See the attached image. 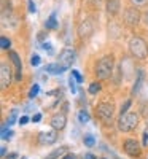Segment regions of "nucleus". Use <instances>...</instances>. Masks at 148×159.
<instances>
[{
  "mask_svg": "<svg viewBox=\"0 0 148 159\" xmlns=\"http://www.w3.org/2000/svg\"><path fill=\"white\" fill-rule=\"evenodd\" d=\"M129 51L132 52L134 57L145 59L148 56V45L145 43V40H142L140 37H132L129 40Z\"/></svg>",
  "mask_w": 148,
  "mask_h": 159,
  "instance_id": "nucleus-1",
  "label": "nucleus"
},
{
  "mask_svg": "<svg viewBox=\"0 0 148 159\" xmlns=\"http://www.w3.org/2000/svg\"><path fill=\"white\" fill-rule=\"evenodd\" d=\"M137 124H139V116L132 111H127L124 115H121L119 123H118V129L121 132H131L137 127Z\"/></svg>",
  "mask_w": 148,
  "mask_h": 159,
  "instance_id": "nucleus-2",
  "label": "nucleus"
},
{
  "mask_svg": "<svg viewBox=\"0 0 148 159\" xmlns=\"http://www.w3.org/2000/svg\"><path fill=\"white\" fill-rule=\"evenodd\" d=\"M113 72V57L112 56H105L99 61L97 69H96V75L99 80H107L112 76Z\"/></svg>",
  "mask_w": 148,
  "mask_h": 159,
  "instance_id": "nucleus-3",
  "label": "nucleus"
},
{
  "mask_svg": "<svg viewBox=\"0 0 148 159\" xmlns=\"http://www.w3.org/2000/svg\"><path fill=\"white\" fill-rule=\"evenodd\" d=\"M97 116L102 119V121L105 123H110L112 121V118H113V113H115V105L112 102H102L97 105Z\"/></svg>",
  "mask_w": 148,
  "mask_h": 159,
  "instance_id": "nucleus-4",
  "label": "nucleus"
},
{
  "mask_svg": "<svg viewBox=\"0 0 148 159\" xmlns=\"http://www.w3.org/2000/svg\"><path fill=\"white\" fill-rule=\"evenodd\" d=\"M75 51L73 49H70V48H65V49H62L61 51V54H59V62L58 64H61L62 67L67 70V69H70L72 67V64L75 62Z\"/></svg>",
  "mask_w": 148,
  "mask_h": 159,
  "instance_id": "nucleus-5",
  "label": "nucleus"
},
{
  "mask_svg": "<svg viewBox=\"0 0 148 159\" xmlns=\"http://www.w3.org/2000/svg\"><path fill=\"white\" fill-rule=\"evenodd\" d=\"M92 32H94V21H92V18H86V19H83L81 22H80V25H78L80 38H89L92 35Z\"/></svg>",
  "mask_w": 148,
  "mask_h": 159,
  "instance_id": "nucleus-6",
  "label": "nucleus"
},
{
  "mask_svg": "<svg viewBox=\"0 0 148 159\" xmlns=\"http://www.w3.org/2000/svg\"><path fill=\"white\" fill-rule=\"evenodd\" d=\"M10 83H11L10 65L7 62H2V65H0V84H2V88H8Z\"/></svg>",
  "mask_w": 148,
  "mask_h": 159,
  "instance_id": "nucleus-7",
  "label": "nucleus"
},
{
  "mask_svg": "<svg viewBox=\"0 0 148 159\" xmlns=\"http://www.w3.org/2000/svg\"><path fill=\"white\" fill-rule=\"evenodd\" d=\"M49 124H51L53 129L62 130V129L65 127V124H67V116H65V113H58V115H54V116L51 118Z\"/></svg>",
  "mask_w": 148,
  "mask_h": 159,
  "instance_id": "nucleus-8",
  "label": "nucleus"
},
{
  "mask_svg": "<svg viewBox=\"0 0 148 159\" xmlns=\"http://www.w3.org/2000/svg\"><path fill=\"white\" fill-rule=\"evenodd\" d=\"M124 21L129 24V25H134V24H137L139 21H140V13H139V10L137 8H127L126 11H124Z\"/></svg>",
  "mask_w": 148,
  "mask_h": 159,
  "instance_id": "nucleus-9",
  "label": "nucleus"
},
{
  "mask_svg": "<svg viewBox=\"0 0 148 159\" xmlns=\"http://www.w3.org/2000/svg\"><path fill=\"white\" fill-rule=\"evenodd\" d=\"M124 151L129 154V156H139L140 154V147H139V143L136 140H126L124 142Z\"/></svg>",
  "mask_w": 148,
  "mask_h": 159,
  "instance_id": "nucleus-10",
  "label": "nucleus"
},
{
  "mask_svg": "<svg viewBox=\"0 0 148 159\" xmlns=\"http://www.w3.org/2000/svg\"><path fill=\"white\" fill-rule=\"evenodd\" d=\"M58 140V134L54 130H49V132H42V134L38 135V142L42 145H53Z\"/></svg>",
  "mask_w": 148,
  "mask_h": 159,
  "instance_id": "nucleus-11",
  "label": "nucleus"
},
{
  "mask_svg": "<svg viewBox=\"0 0 148 159\" xmlns=\"http://www.w3.org/2000/svg\"><path fill=\"white\" fill-rule=\"evenodd\" d=\"M10 59L13 62V65H15V69H16V80H21L22 78V64H21V57L18 52L15 51H11L10 52Z\"/></svg>",
  "mask_w": 148,
  "mask_h": 159,
  "instance_id": "nucleus-12",
  "label": "nucleus"
},
{
  "mask_svg": "<svg viewBox=\"0 0 148 159\" xmlns=\"http://www.w3.org/2000/svg\"><path fill=\"white\" fill-rule=\"evenodd\" d=\"M45 72L53 73V75H61L62 72H65V69L62 67L61 64H48L46 67H45Z\"/></svg>",
  "mask_w": 148,
  "mask_h": 159,
  "instance_id": "nucleus-13",
  "label": "nucleus"
},
{
  "mask_svg": "<svg viewBox=\"0 0 148 159\" xmlns=\"http://www.w3.org/2000/svg\"><path fill=\"white\" fill-rule=\"evenodd\" d=\"M118 10H119L118 0H109V2H107V11H109V15H116Z\"/></svg>",
  "mask_w": 148,
  "mask_h": 159,
  "instance_id": "nucleus-14",
  "label": "nucleus"
},
{
  "mask_svg": "<svg viewBox=\"0 0 148 159\" xmlns=\"http://www.w3.org/2000/svg\"><path fill=\"white\" fill-rule=\"evenodd\" d=\"M78 121L81 123V124H86V123L89 121V113L85 111V110H81V111L78 113Z\"/></svg>",
  "mask_w": 148,
  "mask_h": 159,
  "instance_id": "nucleus-15",
  "label": "nucleus"
},
{
  "mask_svg": "<svg viewBox=\"0 0 148 159\" xmlns=\"http://www.w3.org/2000/svg\"><path fill=\"white\" fill-rule=\"evenodd\" d=\"M8 127H10V126H8L7 123H5V126L2 127V139H3V140H8V139H11V135H13V132H11Z\"/></svg>",
  "mask_w": 148,
  "mask_h": 159,
  "instance_id": "nucleus-16",
  "label": "nucleus"
},
{
  "mask_svg": "<svg viewBox=\"0 0 148 159\" xmlns=\"http://www.w3.org/2000/svg\"><path fill=\"white\" fill-rule=\"evenodd\" d=\"M46 27H48V29H56V27H58L56 15H51V16H49V19L46 21Z\"/></svg>",
  "mask_w": 148,
  "mask_h": 159,
  "instance_id": "nucleus-17",
  "label": "nucleus"
},
{
  "mask_svg": "<svg viewBox=\"0 0 148 159\" xmlns=\"http://www.w3.org/2000/svg\"><path fill=\"white\" fill-rule=\"evenodd\" d=\"M142 81H143V72H142V70H139V80L136 81V86H134L132 92H137V91L140 89V86H142Z\"/></svg>",
  "mask_w": 148,
  "mask_h": 159,
  "instance_id": "nucleus-18",
  "label": "nucleus"
},
{
  "mask_svg": "<svg viewBox=\"0 0 148 159\" xmlns=\"http://www.w3.org/2000/svg\"><path fill=\"white\" fill-rule=\"evenodd\" d=\"M10 46H11V42H10L7 37H2V38H0V48H2L3 51H7Z\"/></svg>",
  "mask_w": 148,
  "mask_h": 159,
  "instance_id": "nucleus-19",
  "label": "nucleus"
},
{
  "mask_svg": "<svg viewBox=\"0 0 148 159\" xmlns=\"http://www.w3.org/2000/svg\"><path fill=\"white\" fill-rule=\"evenodd\" d=\"M64 150H65V148H59V150H56V151H53V153H51V154H48L45 159H58V157L64 153Z\"/></svg>",
  "mask_w": 148,
  "mask_h": 159,
  "instance_id": "nucleus-20",
  "label": "nucleus"
},
{
  "mask_svg": "<svg viewBox=\"0 0 148 159\" xmlns=\"http://www.w3.org/2000/svg\"><path fill=\"white\" fill-rule=\"evenodd\" d=\"M83 142H85V145H86V147H94V145H96V139H94L92 135H86L85 139H83Z\"/></svg>",
  "mask_w": 148,
  "mask_h": 159,
  "instance_id": "nucleus-21",
  "label": "nucleus"
},
{
  "mask_svg": "<svg viewBox=\"0 0 148 159\" xmlns=\"http://www.w3.org/2000/svg\"><path fill=\"white\" fill-rule=\"evenodd\" d=\"M69 84H70L72 94H73V92H76V78H75L73 75H70V78H69Z\"/></svg>",
  "mask_w": 148,
  "mask_h": 159,
  "instance_id": "nucleus-22",
  "label": "nucleus"
},
{
  "mask_svg": "<svg viewBox=\"0 0 148 159\" xmlns=\"http://www.w3.org/2000/svg\"><path fill=\"white\" fill-rule=\"evenodd\" d=\"M16 116H18V110H11V115H10V118L7 119V124H8V126H11L13 123L16 121Z\"/></svg>",
  "mask_w": 148,
  "mask_h": 159,
  "instance_id": "nucleus-23",
  "label": "nucleus"
},
{
  "mask_svg": "<svg viewBox=\"0 0 148 159\" xmlns=\"http://www.w3.org/2000/svg\"><path fill=\"white\" fill-rule=\"evenodd\" d=\"M99 91H100V83H92L89 86V94H97Z\"/></svg>",
  "mask_w": 148,
  "mask_h": 159,
  "instance_id": "nucleus-24",
  "label": "nucleus"
},
{
  "mask_svg": "<svg viewBox=\"0 0 148 159\" xmlns=\"http://www.w3.org/2000/svg\"><path fill=\"white\" fill-rule=\"evenodd\" d=\"M38 91H40V86H38V84H34V86L30 88V91H29V99H34V97L38 94Z\"/></svg>",
  "mask_w": 148,
  "mask_h": 159,
  "instance_id": "nucleus-25",
  "label": "nucleus"
},
{
  "mask_svg": "<svg viewBox=\"0 0 148 159\" xmlns=\"http://www.w3.org/2000/svg\"><path fill=\"white\" fill-rule=\"evenodd\" d=\"M30 64L34 65V67H37V65L40 64V56H38V54H34V56L30 57Z\"/></svg>",
  "mask_w": 148,
  "mask_h": 159,
  "instance_id": "nucleus-26",
  "label": "nucleus"
},
{
  "mask_svg": "<svg viewBox=\"0 0 148 159\" xmlns=\"http://www.w3.org/2000/svg\"><path fill=\"white\" fill-rule=\"evenodd\" d=\"M132 5H136V7H143L148 3V0H131Z\"/></svg>",
  "mask_w": 148,
  "mask_h": 159,
  "instance_id": "nucleus-27",
  "label": "nucleus"
},
{
  "mask_svg": "<svg viewBox=\"0 0 148 159\" xmlns=\"http://www.w3.org/2000/svg\"><path fill=\"white\" fill-rule=\"evenodd\" d=\"M131 107V100H126V103L121 107V115H124V113H127V108Z\"/></svg>",
  "mask_w": 148,
  "mask_h": 159,
  "instance_id": "nucleus-28",
  "label": "nucleus"
},
{
  "mask_svg": "<svg viewBox=\"0 0 148 159\" xmlns=\"http://www.w3.org/2000/svg\"><path fill=\"white\" fill-rule=\"evenodd\" d=\"M72 75L76 78V81H78V83H81V81H83V76L80 75V72H78V70H72Z\"/></svg>",
  "mask_w": 148,
  "mask_h": 159,
  "instance_id": "nucleus-29",
  "label": "nucleus"
},
{
  "mask_svg": "<svg viewBox=\"0 0 148 159\" xmlns=\"http://www.w3.org/2000/svg\"><path fill=\"white\" fill-rule=\"evenodd\" d=\"M29 11L30 13H35L37 11V7H35V3L32 2V0H29Z\"/></svg>",
  "mask_w": 148,
  "mask_h": 159,
  "instance_id": "nucleus-30",
  "label": "nucleus"
},
{
  "mask_svg": "<svg viewBox=\"0 0 148 159\" xmlns=\"http://www.w3.org/2000/svg\"><path fill=\"white\" fill-rule=\"evenodd\" d=\"M27 123H29V118H27V116H21V118H19V124H21V126L27 124Z\"/></svg>",
  "mask_w": 148,
  "mask_h": 159,
  "instance_id": "nucleus-31",
  "label": "nucleus"
},
{
  "mask_svg": "<svg viewBox=\"0 0 148 159\" xmlns=\"http://www.w3.org/2000/svg\"><path fill=\"white\" fill-rule=\"evenodd\" d=\"M143 145H145V147H148V129L143 132Z\"/></svg>",
  "mask_w": 148,
  "mask_h": 159,
  "instance_id": "nucleus-32",
  "label": "nucleus"
},
{
  "mask_svg": "<svg viewBox=\"0 0 148 159\" xmlns=\"http://www.w3.org/2000/svg\"><path fill=\"white\" fill-rule=\"evenodd\" d=\"M40 119H42V115H40V113H37V115L32 116V121H34V123H38Z\"/></svg>",
  "mask_w": 148,
  "mask_h": 159,
  "instance_id": "nucleus-33",
  "label": "nucleus"
},
{
  "mask_svg": "<svg viewBox=\"0 0 148 159\" xmlns=\"http://www.w3.org/2000/svg\"><path fill=\"white\" fill-rule=\"evenodd\" d=\"M140 111H142L143 116H148V107H146V105H143V107L140 108Z\"/></svg>",
  "mask_w": 148,
  "mask_h": 159,
  "instance_id": "nucleus-34",
  "label": "nucleus"
},
{
  "mask_svg": "<svg viewBox=\"0 0 148 159\" xmlns=\"http://www.w3.org/2000/svg\"><path fill=\"white\" fill-rule=\"evenodd\" d=\"M43 49H45V51H49V52H51V45H49V43H43Z\"/></svg>",
  "mask_w": 148,
  "mask_h": 159,
  "instance_id": "nucleus-35",
  "label": "nucleus"
},
{
  "mask_svg": "<svg viewBox=\"0 0 148 159\" xmlns=\"http://www.w3.org/2000/svg\"><path fill=\"white\" fill-rule=\"evenodd\" d=\"M5 154H7V148L2 147V148H0V156H5Z\"/></svg>",
  "mask_w": 148,
  "mask_h": 159,
  "instance_id": "nucleus-36",
  "label": "nucleus"
},
{
  "mask_svg": "<svg viewBox=\"0 0 148 159\" xmlns=\"http://www.w3.org/2000/svg\"><path fill=\"white\" fill-rule=\"evenodd\" d=\"M62 159H76V157H75L73 154H65V156H64Z\"/></svg>",
  "mask_w": 148,
  "mask_h": 159,
  "instance_id": "nucleus-37",
  "label": "nucleus"
},
{
  "mask_svg": "<svg viewBox=\"0 0 148 159\" xmlns=\"http://www.w3.org/2000/svg\"><path fill=\"white\" fill-rule=\"evenodd\" d=\"M85 159H96V157H94L91 153H88V154H85Z\"/></svg>",
  "mask_w": 148,
  "mask_h": 159,
  "instance_id": "nucleus-38",
  "label": "nucleus"
},
{
  "mask_svg": "<svg viewBox=\"0 0 148 159\" xmlns=\"http://www.w3.org/2000/svg\"><path fill=\"white\" fill-rule=\"evenodd\" d=\"M16 157H18V154H16V153H13V154H10V156H8V159H16Z\"/></svg>",
  "mask_w": 148,
  "mask_h": 159,
  "instance_id": "nucleus-39",
  "label": "nucleus"
},
{
  "mask_svg": "<svg viewBox=\"0 0 148 159\" xmlns=\"http://www.w3.org/2000/svg\"><path fill=\"white\" fill-rule=\"evenodd\" d=\"M146 24H148V13H146Z\"/></svg>",
  "mask_w": 148,
  "mask_h": 159,
  "instance_id": "nucleus-40",
  "label": "nucleus"
},
{
  "mask_svg": "<svg viewBox=\"0 0 148 159\" xmlns=\"http://www.w3.org/2000/svg\"><path fill=\"white\" fill-rule=\"evenodd\" d=\"M21 159H25V157H21Z\"/></svg>",
  "mask_w": 148,
  "mask_h": 159,
  "instance_id": "nucleus-41",
  "label": "nucleus"
}]
</instances>
